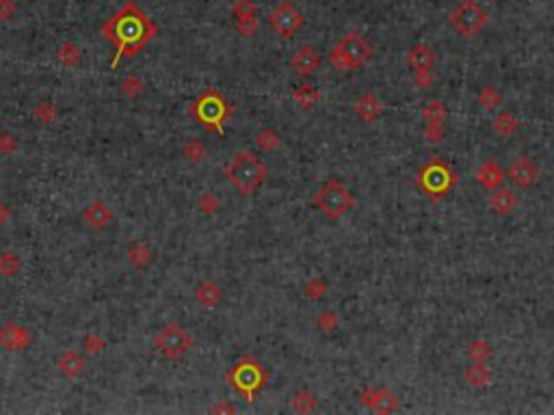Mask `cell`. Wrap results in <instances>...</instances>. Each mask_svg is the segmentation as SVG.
Listing matches in <instances>:
<instances>
[{"mask_svg":"<svg viewBox=\"0 0 554 415\" xmlns=\"http://www.w3.org/2000/svg\"><path fill=\"white\" fill-rule=\"evenodd\" d=\"M490 206H492V210H494V212H498V214H509V212H513V210H515V206H518V197H515L511 191H507V189H498V191H494V193H492V197H490Z\"/></svg>","mask_w":554,"mask_h":415,"instance_id":"44dd1931","label":"cell"},{"mask_svg":"<svg viewBox=\"0 0 554 415\" xmlns=\"http://www.w3.org/2000/svg\"><path fill=\"white\" fill-rule=\"evenodd\" d=\"M18 11L16 0H0V22H9Z\"/></svg>","mask_w":554,"mask_h":415,"instance_id":"ab89813d","label":"cell"},{"mask_svg":"<svg viewBox=\"0 0 554 415\" xmlns=\"http://www.w3.org/2000/svg\"><path fill=\"white\" fill-rule=\"evenodd\" d=\"M370 56H372L370 44L360 33H349L338 41V46L332 48L330 63L338 71H353V69L362 67Z\"/></svg>","mask_w":554,"mask_h":415,"instance_id":"3957f363","label":"cell"},{"mask_svg":"<svg viewBox=\"0 0 554 415\" xmlns=\"http://www.w3.org/2000/svg\"><path fill=\"white\" fill-rule=\"evenodd\" d=\"M509 178L520 186V189H528L537 182L539 178V167L533 158H518L511 169H509Z\"/></svg>","mask_w":554,"mask_h":415,"instance_id":"4fadbf2b","label":"cell"},{"mask_svg":"<svg viewBox=\"0 0 554 415\" xmlns=\"http://www.w3.org/2000/svg\"><path fill=\"white\" fill-rule=\"evenodd\" d=\"M425 119H427V136L433 141V143H437V139L444 134V130H442V124H444V117H446V109H444V104L442 102H437V100H433V102H429L427 104V109H425Z\"/></svg>","mask_w":554,"mask_h":415,"instance_id":"9a60e30c","label":"cell"},{"mask_svg":"<svg viewBox=\"0 0 554 415\" xmlns=\"http://www.w3.org/2000/svg\"><path fill=\"white\" fill-rule=\"evenodd\" d=\"M314 406H316V400L310 391L303 389V391H297L292 396V409L297 413H310V411H314Z\"/></svg>","mask_w":554,"mask_h":415,"instance_id":"f546056e","label":"cell"},{"mask_svg":"<svg viewBox=\"0 0 554 415\" xmlns=\"http://www.w3.org/2000/svg\"><path fill=\"white\" fill-rule=\"evenodd\" d=\"M292 98H295V102H297L301 109H312L316 102H319L321 94H319V89L312 87V85H301V87L295 89Z\"/></svg>","mask_w":554,"mask_h":415,"instance_id":"d4e9b609","label":"cell"},{"mask_svg":"<svg viewBox=\"0 0 554 415\" xmlns=\"http://www.w3.org/2000/svg\"><path fill=\"white\" fill-rule=\"evenodd\" d=\"M126 260L132 269L145 271L152 264V249L147 242H132L126 251Z\"/></svg>","mask_w":554,"mask_h":415,"instance_id":"d6986e66","label":"cell"},{"mask_svg":"<svg viewBox=\"0 0 554 415\" xmlns=\"http://www.w3.org/2000/svg\"><path fill=\"white\" fill-rule=\"evenodd\" d=\"M225 176H227L229 184L241 195H252L267 180L269 171L260 158H256L252 151L243 149L232 156L227 169H225Z\"/></svg>","mask_w":554,"mask_h":415,"instance_id":"7a4b0ae2","label":"cell"},{"mask_svg":"<svg viewBox=\"0 0 554 415\" xmlns=\"http://www.w3.org/2000/svg\"><path fill=\"white\" fill-rule=\"evenodd\" d=\"M83 219H85V223H87L94 231H100V229H107V227L111 225V221H113V210H111L109 204L96 199V201H91V204L83 210Z\"/></svg>","mask_w":554,"mask_h":415,"instance_id":"5bb4252c","label":"cell"},{"mask_svg":"<svg viewBox=\"0 0 554 415\" xmlns=\"http://www.w3.org/2000/svg\"><path fill=\"white\" fill-rule=\"evenodd\" d=\"M381 111H383V104H381L372 94L362 96V98L355 102V113H357V115H362L366 121H370V119L379 117V115H381Z\"/></svg>","mask_w":554,"mask_h":415,"instance_id":"603a6c76","label":"cell"},{"mask_svg":"<svg viewBox=\"0 0 554 415\" xmlns=\"http://www.w3.org/2000/svg\"><path fill=\"white\" fill-rule=\"evenodd\" d=\"M364 404L370 406V409H375V411H379V413H392V411L399 409L397 396H394L392 391H387V389H377V391L366 389V394H364Z\"/></svg>","mask_w":554,"mask_h":415,"instance_id":"2e32d148","label":"cell"},{"mask_svg":"<svg viewBox=\"0 0 554 415\" xmlns=\"http://www.w3.org/2000/svg\"><path fill=\"white\" fill-rule=\"evenodd\" d=\"M195 299H197V303L199 305H204V307H214V305H219V301H221V290H219V286L214 284V281H202L199 286H197V290H195Z\"/></svg>","mask_w":554,"mask_h":415,"instance_id":"7402d4cb","label":"cell"},{"mask_svg":"<svg viewBox=\"0 0 554 415\" xmlns=\"http://www.w3.org/2000/svg\"><path fill=\"white\" fill-rule=\"evenodd\" d=\"M81 56H83V52H81V48H78L74 41H63L61 46H59V50H56V59H59V63L63 65V67H76L78 63H81Z\"/></svg>","mask_w":554,"mask_h":415,"instance_id":"cb8c5ba5","label":"cell"},{"mask_svg":"<svg viewBox=\"0 0 554 415\" xmlns=\"http://www.w3.org/2000/svg\"><path fill=\"white\" fill-rule=\"evenodd\" d=\"M83 346H85V353H87V355H100V353L104 351L107 342H104V338L98 334V331H91V334L85 338Z\"/></svg>","mask_w":554,"mask_h":415,"instance_id":"d6a6232c","label":"cell"},{"mask_svg":"<svg viewBox=\"0 0 554 415\" xmlns=\"http://www.w3.org/2000/svg\"><path fill=\"white\" fill-rule=\"evenodd\" d=\"M20 147V139L11 132H3L0 134V154L3 156H14Z\"/></svg>","mask_w":554,"mask_h":415,"instance_id":"836d02e7","label":"cell"},{"mask_svg":"<svg viewBox=\"0 0 554 415\" xmlns=\"http://www.w3.org/2000/svg\"><path fill=\"white\" fill-rule=\"evenodd\" d=\"M56 368L59 372L65 376V379H78L83 372H85V359L78 355L76 351H63L59 357H56Z\"/></svg>","mask_w":554,"mask_h":415,"instance_id":"e0dca14e","label":"cell"},{"mask_svg":"<svg viewBox=\"0 0 554 415\" xmlns=\"http://www.w3.org/2000/svg\"><path fill=\"white\" fill-rule=\"evenodd\" d=\"M236 31H239L243 37H252L258 31V20L254 18H245V20H236Z\"/></svg>","mask_w":554,"mask_h":415,"instance_id":"f35d334b","label":"cell"},{"mask_svg":"<svg viewBox=\"0 0 554 415\" xmlns=\"http://www.w3.org/2000/svg\"><path fill=\"white\" fill-rule=\"evenodd\" d=\"M104 39L115 46V59L111 61V69H115L122 56L139 54L158 33V26L147 18L143 9H139L132 0H126L124 7L115 11L104 24L100 26Z\"/></svg>","mask_w":554,"mask_h":415,"instance_id":"6da1fadb","label":"cell"},{"mask_svg":"<svg viewBox=\"0 0 554 415\" xmlns=\"http://www.w3.org/2000/svg\"><path fill=\"white\" fill-rule=\"evenodd\" d=\"M256 11H258V7H256L254 0H234V5H232V16H234V20L254 18Z\"/></svg>","mask_w":554,"mask_h":415,"instance_id":"f1b7e54d","label":"cell"},{"mask_svg":"<svg viewBox=\"0 0 554 415\" xmlns=\"http://www.w3.org/2000/svg\"><path fill=\"white\" fill-rule=\"evenodd\" d=\"M264 379H267L264 370H262L254 359H241L239 364H236V366L229 370V374H227L229 385L239 389V391L247 398V402L254 400V396H256V391L262 387Z\"/></svg>","mask_w":554,"mask_h":415,"instance_id":"52a82bcc","label":"cell"},{"mask_svg":"<svg viewBox=\"0 0 554 415\" xmlns=\"http://www.w3.org/2000/svg\"><path fill=\"white\" fill-rule=\"evenodd\" d=\"M269 24L273 26V31L284 37L290 39L303 24V16L297 11V7L292 3H282L271 16H269Z\"/></svg>","mask_w":554,"mask_h":415,"instance_id":"30bf717a","label":"cell"},{"mask_svg":"<svg viewBox=\"0 0 554 415\" xmlns=\"http://www.w3.org/2000/svg\"><path fill=\"white\" fill-rule=\"evenodd\" d=\"M418 184L427 191V195L444 197L455 184V174L446 167L442 160H431L427 167L420 171Z\"/></svg>","mask_w":554,"mask_h":415,"instance_id":"9c48e42d","label":"cell"},{"mask_svg":"<svg viewBox=\"0 0 554 415\" xmlns=\"http://www.w3.org/2000/svg\"><path fill=\"white\" fill-rule=\"evenodd\" d=\"M20 269H22V262H20L18 254L5 251L3 256H0V275H5V277L11 279V277H16L20 273Z\"/></svg>","mask_w":554,"mask_h":415,"instance_id":"484cf974","label":"cell"},{"mask_svg":"<svg viewBox=\"0 0 554 415\" xmlns=\"http://www.w3.org/2000/svg\"><path fill=\"white\" fill-rule=\"evenodd\" d=\"M195 340L187 334V329L180 324H167L156 334L154 346L167 359H180L187 351H191Z\"/></svg>","mask_w":554,"mask_h":415,"instance_id":"ba28073f","label":"cell"},{"mask_svg":"<svg viewBox=\"0 0 554 415\" xmlns=\"http://www.w3.org/2000/svg\"><path fill=\"white\" fill-rule=\"evenodd\" d=\"M477 180H479L485 189L494 191V189H496V186H500V182L505 180V174H503V169H500V164H498V162L488 160V162H483V167L479 169Z\"/></svg>","mask_w":554,"mask_h":415,"instance_id":"ffe728a7","label":"cell"},{"mask_svg":"<svg viewBox=\"0 0 554 415\" xmlns=\"http://www.w3.org/2000/svg\"><path fill=\"white\" fill-rule=\"evenodd\" d=\"M199 210H202V212H206V214L217 212V210H219V199H217V197H212V195H204V197L199 199Z\"/></svg>","mask_w":554,"mask_h":415,"instance_id":"60d3db41","label":"cell"},{"mask_svg":"<svg viewBox=\"0 0 554 415\" xmlns=\"http://www.w3.org/2000/svg\"><path fill=\"white\" fill-rule=\"evenodd\" d=\"M33 119L39 124V126H50L54 119H56V106L48 100L39 102L33 111Z\"/></svg>","mask_w":554,"mask_h":415,"instance_id":"4316f807","label":"cell"},{"mask_svg":"<svg viewBox=\"0 0 554 415\" xmlns=\"http://www.w3.org/2000/svg\"><path fill=\"white\" fill-rule=\"evenodd\" d=\"M490 344L488 342H472L470 344V357L477 361V364H483L488 357H490Z\"/></svg>","mask_w":554,"mask_h":415,"instance_id":"8d00e7d4","label":"cell"},{"mask_svg":"<svg viewBox=\"0 0 554 415\" xmlns=\"http://www.w3.org/2000/svg\"><path fill=\"white\" fill-rule=\"evenodd\" d=\"M338 324V318L334 316V311H325V314H321V318H319V326L321 329H325L327 334Z\"/></svg>","mask_w":554,"mask_h":415,"instance_id":"b9f144b4","label":"cell"},{"mask_svg":"<svg viewBox=\"0 0 554 415\" xmlns=\"http://www.w3.org/2000/svg\"><path fill=\"white\" fill-rule=\"evenodd\" d=\"M256 145L260 147V149H264V151H273L277 145H280V136H277V132L275 130H262V132H258V136H256Z\"/></svg>","mask_w":554,"mask_h":415,"instance_id":"1f68e13d","label":"cell"},{"mask_svg":"<svg viewBox=\"0 0 554 415\" xmlns=\"http://www.w3.org/2000/svg\"><path fill=\"white\" fill-rule=\"evenodd\" d=\"M9 219H11V208L5 201H0V227H3Z\"/></svg>","mask_w":554,"mask_h":415,"instance_id":"7bdbcfd3","label":"cell"},{"mask_svg":"<svg viewBox=\"0 0 554 415\" xmlns=\"http://www.w3.org/2000/svg\"><path fill=\"white\" fill-rule=\"evenodd\" d=\"M290 63H292V69H295L299 76L310 78V76H314L316 71H319V67L323 65V59H321L319 50H316L314 46H301V48L295 52V56H292Z\"/></svg>","mask_w":554,"mask_h":415,"instance_id":"7c38bea8","label":"cell"},{"mask_svg":"<svg viewBox=\"0 0 554 415\" xmlns=\"http://www.w3.org/2000/svg\"><path fill=\"white\" fill-rule=\"evenodd\" d=\"M141 91H143V82L134 76H128L122 82V94H126L128 98H137V96H141Z\"/></svg>","mask_w":554,"mask_h":415,"instance_id":"d590c367","label":"cell"},{"mask_svg":"<svg viewBox=\"0 0 554 415\" xmlns=\"http://www.w3.org/2000/svg\"><path fill=\"white\" fill-rule=\"evenodd\" d=\"M448 20H450V26H452L461 37L472 39V37H477V35L488 26L490 14H488L479 3H474V0H463V3H459V5L450 11Z\"/></svg>","mask_w":554,"mask_h":415,"instance_id":"5b68a950","label":"cell"},{"mask_svg":"<svg viewBox=\"0 0 554 415\" xmlns=\"http://www.w3.org/2000/svg\"><path fill=\"white\" fill-rule=\"evenodd\" d=\"M191 115L202 124L204 130L208 132H219L223 134V121L227 119V115L232 113L229 104L221 98V94H217L214 89H208L204 96H199L191 106H189Z\"/></svg>","mask_w":554,"mask_h":415,"instance_id":"277c9868","label":"cell"},{"mask_svg":"<svg viewBox=\"0 0 554 415\" xmlns=\"http://www.w3.org/2000/svg\"><path fill=\"white\" fill-rule=\"evenodd\" d=\"M405 63H407L412 69H416V71L431 69V67H433V63H435V52H433L429 46H425V44H418V46H414V48L407 52V56H405Z\"/></svg>","mask_w":554,"mask_h":415,"instance_id":"ac0fdd59","label":"cell"},{"mask_svg":"<svg viewBox=\"0 0 554 415\" xmlns=\"http://www.w3.org/2000/svg\"><path fill=\"white\" fill-rule=\"evenodd\" d=\"M314 206L319 208L327 219L338 221L353 208V195L342 182L332 180L314 195Z\"/></svg>","mask_w":554,"mask_h":415,"instance_id":"8992f818","label":"cell"},{"mask_svg":"<svg viewBox=\"0 0 554 415\" xmlns=\"http://www.w3.org/2000/svg\"><path fill=\"white\" fill-rule=\"evenodd\" d=\"M33 344L31 331L18 322H5L0 326V346L5 351H26Z\"/></svg>","mask_w":554,"mask_h":415,"instance_id":"8fae6325","label":"cell"},{"mask_svg":"<svg viewBox=\"0 0 554 415\" xmlns=\"http://www.w3.org/2000/svg\"><path fill=\"white\" fill-rule=\"evenodd\" d=\"M465 381H468L472 387H485L488 381H490V370H488L483 364H474V366H470V370L465 372Z\"/></svg>","mask_w":554,"mask_h":415,"instance_id":"83f0119b","label":"cell"},{"mask_svg":"<svg viewBox=\"0 0 554 415\" xmlns=\"http://www.w3.org/2000/svg\"><path fill=\"white\" fill-rule=\"evenodd\" d=\"M479 102L483 104V109L492 111V109H496V106L500 104V94H498L494 87H485V89L481 91V96H479Z\"/></svg>","mask_w":554,"mask_h":415,"instance_id":"e575fe53","label":"cell"},{"mask_svg":"<svg viewBox=\"0 0 554 415\" xmlns=\"http://www.w3.org/2000/svg\"><path fill=\"white\" fill-rule=\"evenodd\" d=\"M515 128H518V121H515V117H513L511 113H503V115H498L496 121H494V130H496L500 136H509L511 132H515Z\"/></svg>","mask_w":554,"mask_h":415,"instance_id":"4dcf8cb0","label":"cell"},{"mask_svg":"<svg viewBox=\"0 0 554 415\" xmlns=\"http://www.w3.org/2000/svg\"><path fill=\"white\" fill-rule=\"evenodd\" d=\"M182 154L189 158V160H193V162H199L202 158H204V145L199 143V141H189L187 145H184V149H182Z\"/></svg>","mask_w":554,"mask_h":415,"instance_id":"74e56055","label":"cell"}]
</instances>
